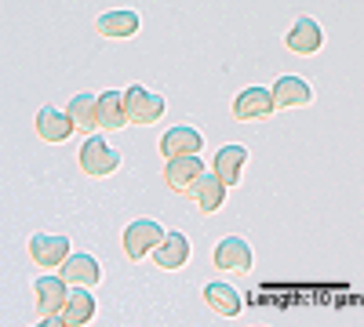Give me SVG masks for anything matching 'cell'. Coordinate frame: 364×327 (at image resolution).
Masks as SVG:
<instances>
[{
  "mask_svg": "<svg viewBox=\"0 0 364 327\" xmlns=\"http://www.w3.org/2000/svg\"><path fill=\"white\" fill-rule=\"evenodd\" d=\"M120 167V153L109 150L102 135H91L84 145H80V171L84 174H95V178H106Z\"/></svg>",
  "mask_w": 364,
  "mask_h": 327,
  "instance_id": "obj_1",
  "label": "cell"
},
{
  "mask_svg": "<svg viewBox=\"0 0 364 327\" xmlns=\"http://www.w3.org/2000/svg\"><path fill=\"white\" fill-rule=\"evenodd\" d=\"M161 240H164V229H161V222H154V218H135V222L124 229V251H128V258H135V262L146 258Z\"/></svg>",
  "mask_w": 364,
  "mask_h": 327,
  "instance_id": "obj_2",
  "label": "cell"
},
{
  "mask_svg": "<svg viewBox=\"0 0 364 327\" xmlns=\"http://www.w3.org/2000/svg\"><path fill=\"white\" fill-rule=\"evenodd\" d=\"M124 106H128V121L135 124H154L164 116V99L157 92H146L142 84H132L124 92Z\"/></svg>",
  "mask_w": 364,
  "mask_h": 327,
  "instance_id": "obj_3",
  "label": "cell"
},
{
  "mask_svg": "<svg viewBox=\"0 0 364 327\" xmlns=\"http://www.w3.org/2000/svg\"><path fill=\"white\" fill-rule=\"evenodd\" d=\"M204 174V164H200V157H175V160H168L164 164V182H168V189H175V193H193V186H197V178Z\"/></svg>",
  "mask_w": 364,
  "mask_h": 327,
  "instance_id": "obj_4",
  "label": "cell"
},
{
  "mask_svg": "<svg viewBox=\"0 0 364 327\" xmlns=\"http://www.w3.org/2000/svg\"><path fill=\"white\" fill-rule=\"evenodd\" d=\"M215 265L219 270H237V273H248L252 270V244L245 236H223L215 244Z\"/></svg>",
  "mask_w": 364,
  "mask_h": 327,
  "instance_id": "obj_5",
  "label": "cell"
},
{
  "mask_svg": "<svg viewBox=\"0 0 364 327\" xmlns=\"http://www.w3.org/2000/svg\"><path fill=\"white\" fill-rule=\"evenodd\" d=\"M200 145H204V138H200L197 128H190V124H175V128L161 138V153H164L168 160H175V157H197V153H200Z\"/></svg>",
  "mask_w": 364,
  "mask_h": 327,
  "instance_id": "obj_6",
  "label": "cell"
},
{
  "mask_svg": "<svg viewBox=\"0 0 364 327\" xmlns=\"http://www.w3.org/2000/svg\"><path fill=\"white\" fill-rule=\"evenodd\" d=\"M33 291H37V309L44 316H58V313H63V306H66V299H70L66 277H37Z\"/></svg>",
  "mask_w": 364,
  "mask_h": 327,
  "instance_id": "obj_7",
  "label": "cell"
},
{
  "mask_svg": "<svg viewBox=\"0 0 364 327\" xmlns=\"http://www.w3.org/2000/svg\"><path fill=\"white\" fill-rule=\"evenodd\" d=\"M273 109V95L266 92V87H248V92H240L233 99V116L237 121H259V116H269Z\"/></svg>",
  "mask_w": 364,
  "mask_h": 327,
  "instance_id": "obj_8",
  "label": "cell"
},
{
  "mask_svg": "<svg viewBox=\"0 0 364 327\" xmlns=\"http://www.w3.org/2000/svg\"><path fill=\"white\" fill-rule=\"evenodd\" d=\"M269 95H273V106L277 109H299V106H310V99H314L310 84L302 77H281Z\"/></svg>",
  "mask_w": 364,
  "mask_h": 327,
  "instance_id": "obj_9",
  "label": "cell"
},
{
  "mask_svg": "<svg viewBox=\"0 0 364 327\" xmlns=\"http://www.w3.org/2000/svg\"><path fill=\"white\" fill-rule=\"evenodd\" d=\"M73 121H70V113H63V109H55V106H41L37 109V135L44 138V142H66L70 135H73Z\"/></svg>",
  "mask_w": 364,
  "mask_h": 327,
  "instance_id": "obj_10",
  "label": "cell"
},
{
  "mask_svg": "<svg viewBox=\"0 0 364 327\" xmlns=\"http://www.w3.org/2000/svg\"><path fill=\"white\" fill-rule=\"evenodd\" d=\"M211 164H215L211 171H215L223 178V186L230 189V186L240 182V171H245V164H248V150H245V145H223Z\"/></svg>",
  "mask_w": 364,
  "mask_h": 327,
  "instance_id": "obj_11",
  "label": "cell"
},
{
  "mask_svg": "<svg viewBox=\"0 0 364 327\" xmlns=\"http://www.w3.org/2000/svg\"><path fill=\"white\" fill-rule=\"evenodd\" d=\"M154 262L161 270H178L190 262V240L182 233H164V240L154 248Z\"/></svg>",
  "mask_w": 364,
  "mask_h": 327,
  "instance_id": "obj_12",
  "label": "cell"
},
{
  "mask_svg": "<svg viewBox=\"0 0 364 327\" xmlns=\"http://www.w3.org/2000/svg\"><path fill=\"white\" fill-rule=\"evenodd\" d=\"M190 196L197 200V207H200L204 215H211V211H219V207H223V200H226V186H223V178H219L215 171H204V174L197 178V186H193Z\"/></svg>",
  "mask_w": 364,
  "mask_h": 327,
  "instance_id": "obj_13",
  "label": "cell"
},
{
  "mask_svg": "<svg viewBox=\"0 0 364 327\" xmlns=\"http://www.w3.org/2000/svg\"><path fill=\"white\" fill-rule=\"evenodd\" d=\"M66 251H70V236H44V233H37L33 240H29V255H33V262H41V265L66 262Z\"/></svg>",
  "mask_w": 364,
  "mask_h": 327,
  "instance_id": "obj_14",
  "label": "cell"
},
{
  "mask_svg": "<svg viewBox=\"0 0 364 327\" xmlns=\"http://www.w3.org/2000/svg\"><path fill=\"white\" fill-rule=\"evenodd\" d=\"M204 302L215 309L219 316H237L240 313V291L233 287V284H223V280H215V284H208L204 287Z\"/></svg>",
  "mask_w": 364,
  "mask_h": 327,
  "instance_id": "obj_15",
  "label": "cell"
},
{
  "mask_svg": "<svg viewBox=\"0 0 364 327\" xmlns=\"http://www.w3.org/2000/svg\"><path fill=\"white\" fill-rule=\"evenodd\" d=\"M128 124V106L120 92H102L99 95V128L102 131H120Z\"/></svg>",
  "mask_w": 364,
  "mask_h": 327,
  "instance_id": "obj_16",
  "label": "cell"
},
{
  "mask_svg": "<svg viewBox=\"0 0 364 327\" xmlns=\"http://www.w3.org/2000/svg\"><path fill=\"white\" fill-rule=\"evenodd\" d=\"M91 316H95V299H91V291L80 284L77 291H70V299H66L63 313H58V320L73 327V323H87Z\"/></svg>",
  "mask_w": 364,
  "mask_h": 327,
  "instance_id": "obj_17",
  "label": "cell"
},
{
  "mask_svg": "<svg viewBox=\"0 0 364 327\" xmlns=\"http://www.w3.org/2000/svg\"><path fill=\"white\" fill-rule=\"evenodd\" d=\"M321 48V26L314 18H299L288 33V51L295 55H314Z\"/></svg>",
  "mask_w": 364,
  "mask_h": 327,
  "instance_id": "obj_18",
  "label": "cell"
},
{
  "mask_svg": "<svg viewBox=\"0 0 364 327\" xmlns=\"http://www.w3.org/2000/svg\"><path fill=\"white\" fill-rule=\"evenodd\" d=\"M63 277L66 280H73V284H99L102 280V270H99V262L91 258V255H84V251H77V255H70L66 258V270H63Z\"/></svg>",
  "mask_w": 364,
  "mask_h": 327,
  "instance_id": "obj_19",
  "label": "cell"
},
{
  "mask_svg": "<svg viewBox=\"0 0 364 327\" xmlns=\"http://www.w3.org/2000/svg\"><path fill=\"white\" fill-rule=\"evenodd\" d=\"M99 33L102 37H132V33H139V15L135 11H106L99 18Z\"/></svg>",
  "mask_w": 364,
  "mask_h": 327,
  "instance_id": "obj_20",
  "label": "cell"
},
{
  "mask_svg": "<svg viewBox=\"0 0 364 327\" xmlns=\"http://www.w3.org/2000/svg\"><path fill=\"white\" fill-rule=\"evenodd\" d=\"M66 113H70V121L77 128H84V131H95L99 128V99L95 95H77Z\"/></svg>",
  "mask_w": 364,
  "mask_h": 327,
  "instance_id": "obj_21",
  "label": "cell"
}]
</instances>
